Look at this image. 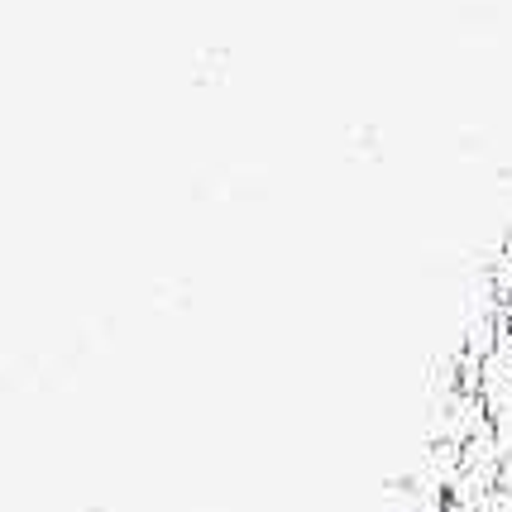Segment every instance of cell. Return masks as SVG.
Returning a JSON list of instances; mask_svg holds the SVG:
<instances>
[{"instance_id": "obj_1", "label": "cell", "mask_w": 512, "mask_h": 512, "mask_svg": "<svg viewBox=\"0 0 512 512\" xmlns=\"http://www.w3.org/2000/svg\"><path fill=\"white\" fill-rule=\"evenodd\" d=\"M479 398L489 407V422L498 446L512 450V335L503 326V340L484 364H479Z\"/></svg>"}, {"instance_id": "obj_2", "label": "cell", "mask_w": 512, "mask_h": 512, "mask_svg": "<svg viewBox=\"0 0 512 512\" xmlns=\"http://www.w3.org/2000/svg\"><path fill=\"white\" fill-rule=\"evenodd\" d=\"M474 512H512V493H503V489L489 493V498H484V503H479Z\"/></svg>"}, {"instance_id": "obj_3", "label": "cell", "mask_w": 512, "mask_h": 512, "mask_svg": "<svg viewBox=\"0 0 512 512\" xmlns=\"http://www.w3.org/2000/svg\"><path fill=\"white\" fill-rule=\"evenodd\" d=\"M498 489L512 493V450H503V469H498Z\"/></svg>"}]
</instances>
